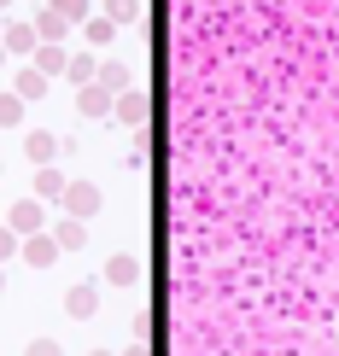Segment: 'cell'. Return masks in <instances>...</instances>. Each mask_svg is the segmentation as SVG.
Instances as JSON below:
<instances>
[{
  "instance_id": "6da1fadb",
  "label": "cell",
  "mask_w": 339,
  "mask_h": 356,
  "mask_svg": "<svg viewBox=\"0 0 339 356\" xmlns=\"http://www.w3.org/2000/svg\"><path fill=\"white\" fill-rule=\"evenodd\" d=\"M24 257L36 263V269H47V263L58 257V240H41V234H29V245H24Z\"/></svg>"
},
{
  "instance_id": "7a4b0ae2",
  "label": "cell",
  "mask_w": 339,
  "mask_h": 356,
  "mask_svg": "<svg viewBox=\"0 0 339 356\" xmlns=\"http://www.w3.org/2000/svg\"><path fill=\"white\" fill-rule=\"evenodd\" d=\"M65 211L70 216H94V187H65Z\"/></svg>"
},
{
  "instance_id": "3957f363",
  "label": "cell",
  "mask_w": 339,
  "mask_h": 356,
  "mask_svg": "<svg viewBox=\"0 0 339 356\" xmlns=\"http://www.w3.org/2000/svg\"><path fill=\"white\" fill-rule=\"evenodd\" d=\"M65 309H70V316H94V286H70Z\"/></svg>"
},
{
  "instance_id": "277c9868",
  "label": "cell",
  "mask_w": 339,
  "mask_h": 356,
  "mask_svg": "<svg viewBox=\"0 0 339 356\" xmlns=\"http://www.w3.org/2000/svg\"><path fill=\"white\" fill-rule=\"evenodd\" d=\"M41 228V211L36 204H18V211H12V234H36Z\"/></svg>"
},
{
  "instance_id": "5b68a950",
  "label": "cell",
  "mask_w": 339,
  "mask_h": 356,
  "mask_svg": "<svg viewBox=\"0 0 339 356\" xmlns=\"http://www.w3.org/2000/svg\"><path fill=\"white\" fill-rule=\"evenodd\" d=\"M41 88H47V76H41V70H18V94H29V99H36Z\"/></svg>"
},
{
  "instance_id": "8992f818",
  "label": "cell",
  "mask_w": 339,
  "mask_h": 356,
  "mask_svg": "<svg viewBox=\"0 0 339 356\" xmlns=\"http://www.w3.org/2000/svg\"><path fill=\"white\" fill-rule=\"evenodd\" d=\"M24 106H18V94H0V123H18Z\"/></svg>"
},
{
  "instance_id": "52a82bcc",
  "label": "cell",
  "mask_w": 339,
  "mask_h": 356,
  "mask_svg": "<svg viewBox=\"0 0 339 356\" xmlns=\"http://www.w3.org/2000/svg\"><path fill=\"white\" fill-rule=\"evenodd\" d=\"M29 41H36V29H24V24H18V29H12V35H6V47H12V53H24Z\"/></svg>"
},
{
  "instance_id": "ba28073f",
  "label": "cell",
  "mask_w": 339,
  "mask_h": 356,
  "mask_svg": "<svg viewBox=\"0 0 339 356\" xmlns=\"http://www.w3.org/2000/svg\"><path fill=\"white\" fill-rule=\"evenodd\" d=\"M12 257V228H0V263Z\"/></svg>"
},
{
  "instance_id": "9c48e42d",
  "label": "cell",
  "mask_w": 339,
  "mask_h": 356,
  "mask_svg": "<svg viewBox=\"0 0 339 356\" xmlns=\"http://www.w3.org/2000/svg\"><path fill=\"white\" fill-rule=\"evenodd\" d=\"M36 356H58V350H53V345H36Z\"/></svg>"
}]
</instances>
